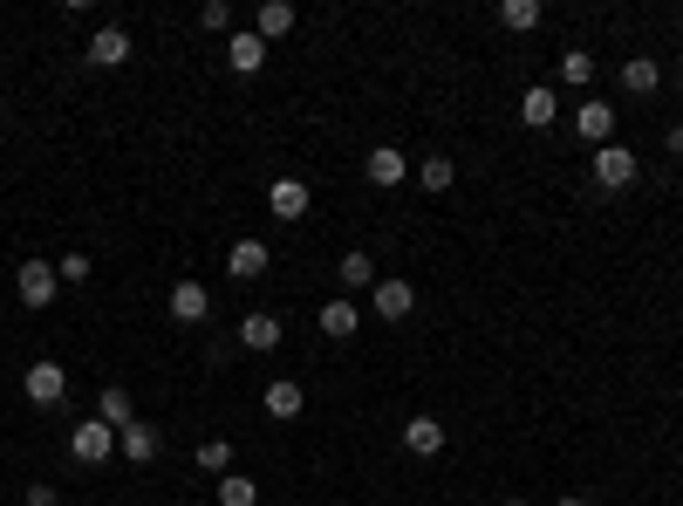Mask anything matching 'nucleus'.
<instances>
[{
	"label": "nucleus",
	"instance_id": "f257e3e1",
	"mask_svg": "<svg viewBox=\"0 0 683 506\" xmlns=\"http://www.w3.org/2000/svg\"><path fill=\"white\" fill-rule=\"evenodd\" d=\"M69 458H75V465H110V458H116V432H110L103 417H83V424L69 432Z\"/></svg>",
	"mask_w": 683,
	"mask_h": 506
},
{
	"label": "nucleus",
	"instance_id": "f03ea898",
	"mask_svg": "<svg viewBox=\"0 0 683 506\" xmlns=\"http://www.w3.org/2000/svg\"><path fill=\"white\" fill-rule=\"evenodd\" d=\"M14 295H21V308H49L62 295V275H55L49 260H21L14 267Z\"/></svg>",
	"mask_w": 683,
	"mask_h": 506
},
{
	"label": "nucleus",
	"instance_id": "7ed1b4c3",
	"mask_svg": "<svg viewBox=\"0 0 683 506\" xmlns=\"http://www.w3.org/2000/svg\"><path fill=\"white\" fill-rule=\"evenodd\" d=\"M21 391H28V404H42V411H55V404L69 397V370H62L55 357H42V363H28V376H21Z\"/></svg>",
	"mask_w": 683,
	"mask_h": 506
},
{
	"label": "nucleus",
	"instance_id": "20e7f679",
	"mask_svg": "<svg viewBox=\"0 0 683 506\" xmlns=\"http://www.w3.org/2000/svg\"><path fill=\"white\" fill-rule=\"evenodd\" d=\"M635 172H642V165H635L629 144H601V151H594V185H601V192H629Z\"/></svg>",
	"mask_w": 683,
	"mask_h": 506
},
{
	"label": "nucleus",
	"instance_id": "39448f33",
	"mask_svg": "<svg viewBox=\"0 0 683 506\" xmlns=\"http://www.w3.org/2000/svg\"><path fill=\"white\" fill-rule=\"evenodd\" d=\"M370 308H376V316H383V322H404V316H411V308H417V288H411L404 275H383V281L370 288Z\"/></svg>",
	"mask_w": 683,
	"mask_h": 506
},
{
	"label": "nucleus",
	"instance_id": "423d86ee",
	"mask_svg": "<svg viewBox=\"0 0 683 506\" xmlns=\"http://www.w3.org/2000/svg\"><path fill=\"white\" fill-rule=\"evenodd\" d=\"M363 178H370L376 192H396V185L411 178V158H404V151H396V144H376L370 158H363Z\"/></svg>",
	"mask_w": 683,
	"mask_h": 506
},
{
	"label": "nucleus",
	"instance_id": "0eeeda50",
	"mask_svg": "<svg viewBox=\"0 0 683 506\" xmlns=\"http://www.w3.org/2000/svg\"><path fill=\"white\" fill-rule=\"evenodd\" d=\"M267 206H273V219H308L314 192H308V178H273L267 185Z\"/></svg>",
	"mask_w": 683,
	"mask_h": 506
},
{
	"label": "nucleus",
	"instance_id": "6e6552de",
	"mask_svg": "<svg viewBox=\"0 0 683 506\" xmlns=\"http://www.w3.org/2000/svg\"><path fill=\"white\" fill-rule=\"evenodd\" d=\"M83 55H90L96 69H124V62H131V28H116V21H110V28H96Z\"/></svg>",
	"mask_w": 683,
	"mask_h": 506
},
{
	"label": "nucleus",
	"instance_id": "1a4fd4ad",
	"mask_svg": "<svg viewBox=\"0 0 683 506\" xmlns=\"http://www.w3.org/2000/svg\"><path fill=\"white\" fill-rule=\"evenodd\" d=\"M575 131L601 151V144H615V103H601V96H588L581 110H575Z\"/></svg>",
	"mask_w": 683,
	"mask_h": 506
},
{
	"label": "nucleus",
	"instance_id": "9d476101",
	"mask_svg": "<svg viewBox=\"0 0 683 506\" xmlns=\"http://www.w3.org/2000/svg\"><path fill=\"white\" fill-rule=\"evenodd\" d=\"M206 316H213V288L206 281H178L172 288V322L192 329V322H206Z\"/></svg>",
	"mask_w": 683,
	"mask_h": 506
},
{
	"label": "nucleus",
	"instance_id": "9b49d317",
	"mask_svg": "<svg viewBox=\"0 0 683 506\" xmlns=\"http://www.w3.org/2000/svg\"><path fill=\"white\" fill-rule=\"evenodd\" d=\"M404 452H411V458H437V452H445V424H437L431 411H417V417L404 424Z\"/></svg>",
	"mask_w": 683,
	"mask_h": 506
},
{
	"label": "nucleus",
	"instance_id": "f8f14e48",
	"mask_svg": "<svg viewBox=\"0 0 683 506\" xmlns=\"http://www.w3.org/2000/svg\"><path fill=\"white\" fill-rule=\"evenodd\" d=\"M157 445H165V432H157V424H144V417L116 432V452H124L131 465H151V458H157Z\"/></svg>",
	"mask_w": 683,
	"mask_h": 506
},
{
	"label": "nucleus",
	"instance_id": "ddd939ff",
	"mask_svg": "<svg viewBox=\"0 0 683 506\" xmlns=\"http://www.w3.org/2000/svg\"><path fill=\"white\" fill-rule=\"evenodd\" d=\"M280 316H267V308H253V316H239V342L253 349V357H267V349H280Z\"/></svg>",
	"mask_w": 683,
	"mask_h": 506
},
{
	"label": "nucleus",
	"instance_id": "4468645a",
	"mask_svg": "<svg viewBox=\"0 0 683 506\" xmlns=\"http://www.w3.org/2000/svg\"><path fill=\"white\" fill-rule=\"evenodd\" d=\"M267 260H273V254H267V240H232L226 275H232V281H260V275H267Z\"/></svg>",
	"mask_w": 683,
	"mask_h": 506
},
{
	"label": "nucleus",
	"instance_id": "2eb2a0df",
	"mask_svg": "<svg viewBox=\"0 0 683 506\" xmlns=\"http://www.w3.org/2000/svg\"><path fill=\"white\" fill-rule=\"evenodd\" d=\"M96 417L110 424V432H124V424H137V404H131V391H124V383H103V391H96Z\"/></svg>",
	"mask_w": 683,
	"mask_h": 506
},
{
	"label": "nucleus",
	"instance_id": "dca6fc26",
	"mask_svg": "<svg viewBox=\"0 0 683 506\" xmlns=\"http://www.w3.org/2000/svg\"><path fill=\"white\" fill-rule=\"evenodd\" d=\"M294 0H267V8L253 14V34H260V42H280V34H294Z\"/></svg>",
	"mask_w": 683,
	"mask_h": 506
},
{
	"label": "nucleus",
	"instance_id": "f3484780",
	"mask_svg": "<svg viewBox=\"0 0 683 506\" xmlns=\"http://www.w3.org/2000/svg\"><path fill=\"white\" fill-rule=\"evenodd\" d=\"M553 116H560V96H553L547 83H534L527 96H519V124H534V131H547Z\"/></svg>",
	"mask_w": 683,
	"mask_h": 506
},
{
	"label": "nucleus",
	"instance_id": "a211bd4d",
	"mask_svg": "<svg viewBox=\"0 0 683 506\" xmlns=\"http://www.w3.org/2000/svg\"><path fill=\"white\" fill-rule=\"evenodd\" d=\"M656 83H663V62H650V55H629L622 62V90L629 96H656Z\"/></svg>",
	"mask_w": 683,
	"mask_h": 506
},
{
	"label": "nucleus",
	"instance_id": "6ab92c4d",
	"mask_svg": "<svg viewBox=\"0 0 683 506\" xmlns=\"http://www.w3.org/2000/svg\"><path fill=\"white\" fill-rule=\"evenodd\" d=\"M355 329H363V316H355V301H321V335H335V342H349Z\"/></svg>",
	"mask_w": 683,
	"mask_h": 506
},
{
	"label": "nucleus",
	"instance_id": "aec40b11",
	"mask_svg": "<svg viewBox=\"0 0 683 506\" xmlns=\"http://www.w3.org/2000/svg\"><path fill=\"white\" fill-rule=\"evenodd\" d=\"M226 62H232V75H260V62H267V42L247 28V34H232V49H226Z\"/></svg>",
	"mask_w": 683,
	"mask_h": 506
},
{
	"label": "nucleus",
	"instance_id": "412c9836",
	"mask_svg": "<svg viewBox=\"0 0 683 506\" xmlns=\"http://www.w3.org/2000/svg\"><path fill=\"white\" fill-rule=\"evenodd\" d=\"M540 14H547L540 0H499V28H506V34H534Z\"/></svg>",
	"mask_w": 683,
	"mask_h": 506
},
{
	"label": "nucleus",
	"instance_id": "4be33fe9",
	"mask_svg": "<svg viewBox=\"0 0 683 506\" xmlns=\"http://www.w3.org/2000/svg\"><path fill=\"white\" fill-rule=\"evenodd\" d=\"M267 417H301V404H308V391H301V383H288V376H280V383H267Z\"/></svg>",
	"mask_w": 683,
	"mask_h": 506
},
{
	"label": "nucleus",
	"instance_id": "5701e85b",
	"mask_svg": "<svg viewBox=\"0 0 683 506\" xmlns=\"http://www.w3.org/2000/svg\"><path fill=\"white\" fill-rule=\"evenodd\" d=\"M383 275H376V260L355 247V254H342V288H376Z\"/></svg>",
	"mask_w": 683,
	"mask_h": 506
},
{
	"label": "nucleus",
	"instance_id": "b1692460",
	"mask_svg": "<svg viewBox=\"0 0 683 506\" xmlns=\"http://www.w3.org/2000/svg\"><path fill=\"white\" fill-rule=\"evenodd\" d=\"M560 83L588 90V83H594V55H588V49H568V55H560Z\"/></svg>",
	"mask_w": 683,
	"mask_h": 506
},
{
	"label": "nucleus",
	"instance_id": "393cba45",
	"mask_svg": "<svg viewBox=\"0 0 683 506\" xmlns=\"http://www.w3.org/2000/svg\"><path fill=\"white\" fill-rule=\"evenodd\" d=\"M219 506H260V486H253L247 473H226V479H219Z\"/></svg>",
	"mask_w": 683,
	"mask_h": 506
},
{
	"label": "nucleus",
	"instance_id": "a878e982",
	"mask_svg": "<svg viewBox=\"0 0 683 506\" xmlns=\"http://www.w3.org/2000/svg\"><path fill=\"white\" fill-rule=\"evenodd\" d=\"M452 178H458L452 158H424V165H417V185H424V192H452Z\"/></svg>",
	"mask_w": 683,
	"mask_h": 506
},
{
	"label": "nucleus",
	"instance_id": "bb28decb",
	"mask_svg": "<svg viewBox=\"0 0 683 506\" xmlns=\"http://www.w3.org/2000/svg\"><path fill=\"white\" fill-rule=\"evenodd\" d=\"M198 465H206V473H232V438H206V445H198Z\"/></svg>",
	"mask_w": 683,
	"mask_h": 506
},
{
	"label": "nucleus",
	"instance_id": "cd10ccee",
	"mask_svg": "<svg viewBox=\"0 0 683 506\" xmlns=\"http://www.w3.org/2000/svg\"><path fill=\"white\" fill-rule=\"evenodd\" d=\"M55 275H62L69 288H83V281L96 275V267H90V254H62V260H55Z\"/></svg>",
	"mask_w": 683,
	"mask_h": 506
},
{
	"label": "nucleus",
	"instance_id": "c85d7f7f",
	"mask_svg": "<svg viewBox=\"0 0 683 506\" xmlns=\"http://www.w3.org/2000/svg\"><path fill=\"white\" fill-rule=\"evenodd\" d=\"M198 28H213V34H226V28H232V8H226V0H206V8H198Z\"/></svg>",
	"mask_w": 683,
	"mask_h": 506
},
{
	"label": "nucleus",
	"instance_id": "c756f323",
	"mask_svg": "<svg viewBox=\"0 0 683 506\" xmlns=\"http://www.w3.org/2000/svg\"><path fill=\"white\" fill-rule=\"evenodd\" d=\"M28 506H62V493L55 486H28Z\"/></svg>",
	"mask_w": 683,
	"mask_h": 506
},
{
	"label": "nucleus",
	"instance_id": "7c9ffc66",
	"mask_svg": "<svg viewBox=\"0 0 683 506\" xmlns=\"http://www.w3.org/2000/svg\"><path fill=\"white\" fill-rule=\"evenodd\" d=\"M663 144H670V158H683V124H670V131H663Z\"/></svg>",
	"mask_w": 683,
	"mask_h": 506
},
{
	"label": "nucleus",
	"instance_id": "2f4dec72",
	"mask_svg": "<svg viewBox=\"0 0 683 506\" xmlns=\"http://www.w3.org/2000/svg\"><path fill=\"white\" fill-rule=\"evenodd\" d=\"M553 506H588V499H581V493H560V499H553Z\"/></svg>",
	"mask_w": 683,
	"mask_h": 506
},
{
	"label": "nucleus",
	"instance_id": "473e14b6",
	"mask_svg": "<svg viewBox=\"0 0 683 506\" xmlns=\"http://www.w3.org/2000/svg\"><path fill=\"white\" fill-rule=\"evenodd\" d=\"M506 506H527V499H506Z\"/></svg>",
	"mask_w": 683,
	"mask_h": 506
},
{
	"label": "nucleus",
	"instance_id": "72a5a7b5",
	"mask_svg": "<svg viewBox=\"0 0 683 506\" xmlns=\"http://www.w3.org/2000/svg\"><path fill=\"white\" fill-rule=\"evenodd\" d=\"M0 499H8V486H0Z\"/></svg>",
	"mask_w": 683,
	"mask_h": 506
},
{
	"label": "nucleus",
	"instance_id": "f704fd0d",
	"mask_svg": "<svg viewBox=\"0 0 683 506\" xmlns=\"http://www.w3.org/2000/svg\"><path fill=\"white\" fill-rule=\"evenodd\" d=\"M172 506H185V499H172Z\"/></svg>",
	"mask_w": 683,
	"mask_h": 506
}]
</instances>
